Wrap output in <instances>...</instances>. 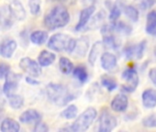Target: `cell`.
<instances>
[{"instance_id":"cell-1","label":"cell","mask_w":156,"mask_h":132,"mask_svg":"<svg viewBox=\"0 0 156 132\" xmlns=\"http://www.w3.org/2000/svg\"><path fill=\"white\" fill-rule=\"evenodd\" d=\"M70 21V14L63 6H56L52 8L44 17L43 24L49 30H55L65 27Z\"/></svg>"},{"instance_id":"cell-2","label":"cell","mask_w":156,"mask_h":132,"mask_svg":"<svg viewBox=\"0 0 156 132\" xmlns=\"http://www.w3.org/2000/svg\"><path fill=\"white\" fill-rule=\"evenodd\" d=\"M46 92L49 99L58 106H63L76 97L70 93L68 87L61 84H49L46 87Z\"/></svg>"},{"instance_id":"cell-3","label":"cell","mask_w":156,"mask_h":132,"mask_svg":"<svg viewBox=\"0 0 156 132\" xmlns=\"http://www.w3.org/2000/svg\"><path fill=\"white\" fill-rule=\"evenodd\" d=\"M98 116V112L94 107L87 108L71 126V130L74 132H84L87 130Z\"/></svg>"},{"instance_id":"cell-4","label":"cell","mask_w":156,"mask_h":132,"mask_svg":"<svg viewBox=\"0 0 156 132\" xmlns=\"http://www.w3.org/2000/svg\"><path fill=\"white\" fill-rule=\"evenodd\" d=\"M71 39L72 38L68 35H65L62 33H56L50 38L47 46L51 50H54L57 52L66 51Z\"/></svg>"},{"instance_id":"cell-5","label":"cell","mask_w":156,"mask_h":132,"mask_svg":"<svg viewBox=\"0 0 156 132\" xmlns=\"http://www.w3.org/2000/svg\"><path fill=\"white\" fill-rule=\"evenodd\" d=\"M122 79L124 80V84L122 85V89L128 93H131L135 91L139 85V75L137 74V71L133 67H129L126 69L122 75Z\"/></svg>"},{"instance_id":"cell-6","label":"cell","mask_w":156,"mask_h":132,"mask_svg":"<svg viewBox=\"0 0 156 132\" xmlns=\"http://www.w3.org/2000/svg\"><path fill=\"white\" fill-rule=\"evenodd\" d=\"M20 67L30 76L38 77L41 75V66L30 57H24L20 61Z\"/></svg>"},{"instance_id":"cell-7","label":"cell","mask_w":156,"mask_h":132,"mask_svg":"<svg viewBox=\"0 0 156 132\" xmlns=\"http://www.w3.org/2000/svg\"><path fill=\"white\" fill-rule=\"evenodd\" d=\"M117 118L107 109L103 110L99 117V132H110L117 127Z\"/></svg>"},{"instance_id":"cell-8","label":"cell","mask_w":156,"mask_h":132,"mask_svg":"<svg viewBox=\"0 0 156 132\" xmlns=\"http://www.w3.org/2000/svg\"><path fill=\"white\" fill-rule=\"evenodd\" d=\"M20 78H21L20 75L13 74L11 72H9L7 75L6 82L3 85V92L7 96H10L12 94H15V91L18 88V85H19Z\"/></svg>"},{"instance_id":"cell-9","label":"cell","mask_w":156,"mask_h":132,"mask_svg":"<svg viewBox=\"0 0 156 132\" xmlns=\"http://www.w3.org/2000/svg\"><path fill=\"white\" fill-rule=\"evenodd\" d=\"M89 39L86 36L80 37L79 39L75 40V46L72 52L74 56L78 58H83L87 55L89 49Z\"/></svg>"},{"instance_id":"cell-10","label":"cell","mask_w":156,"mask_h":132,"mask_svg":"<svg viewBox=\"0 0 156 132\" xmlns=\"http://www.w3.org/2000/svg\"><path fill=\"white\" fill-rule=\"evenodd\" d=\"M146 47V40H142L137 45L134 46H129L124 50V54L126 58L131 59V58H136L137 60H140L142 58L144 54Z\"/></svg>"},{"instance_id":"cell-11","label":"cell","mask_w":156,"mask_h":132,"mask_svg":"<svg viewBox=\"0 0 156 132\" xmlns=\"http://www.w3.org/2000/svg\"><path fill=\"white\" fill-rule=\"evenodd\" d=\"M9 10L11 12L13 19L19 21L24 20L26 19L27 13H26L24 6L22 5L20 1H19V0H12L10 4L9 5Z\"/></svg>"},{"instance_id":"cell-12","label":"cell","mask_w":156,"mask_h":132,"mask_svg":"<svg viewBox=\"0 0 156 132\" xmlns=\"http://www.w3.org/2000/svg\"><path fill=\"white\" fill-rule=\"evenodd\" d=\"M95 11H96L95 6H91V7H87V8H85V9L80 12L79 20H78V23H77V25L75 26V30H76V31H80V30H84V28L87 26V22H88L89 19H91V17H92V15L94 14Z\"/></svg>"},{"instance_id":"cell-13","label":"cell","mask_w":156,"mask_h":132,"mask_svg":"<svg viewBox=\"0 0 156 132\" xmlns=\"http://www.w3.org/2000/svg\"><path fill=\"white\" fill-rule=\"evenodd\" d=\"M128 106H129L128 96L123 94L117 95L110 103V106L112 110L115 112H124L128 108Z\"/></svg>"},{"instance_id":"cell-14","label":"cell","mask_w":156,"mask_h":132,"mask_svg":"<svg viewBox=\"0 0 156 132\" xmlns=\"http://www.w3.org/2000/svg\"><path fill=\"white\" fill-rule=\"evenodd\" d=\"M13 24V17L8 5L0 7V27L8 30Z\"/></svg>"},{"instance_id":"cell-15","label":"cell","mask_w":156,"mask_h":132,"mask_svg":"<svg viewBox=\"0 0 156 132\" xmlns=\"http://www.w3.org/2000/svg\"><path fill=\"white\" fill-rule=\"evenodd\" d=\"M101 66L102 68L106 71H112L116 68L117 63H118V60L117 57L111 53V52H104L101 54Z\"/></svg>"},{"instance_id":"cell-16","label":"cell","mask_w":156,"mask_h":132,"mask_svg":"<svg viewBox=\"0 0 156 132\" xmlns=\"http://www.w3.org/2000/svg\"><path fill=\"white\" fill-rule=\"evenodd\" d=\"M17 42L14 40H5L0 44V55L7 59L11 58L17 49Z\"/></svg>"},{"instance_id":"cell-17","label":"cell","mask_w":156,"mask_h":132,"mask_svg":"<svg viewBox=\"0 0 156 132\" xmlns=\"http://www.w3.org/2000/svg\"><path fill=\"white\" fill-rule=\"evenodd\" d=\"M142 104L146 108H154L156 106V91L154 89H146L141 96Z\"/></svg>"},{"instance_id":"cell-18","label":"cell","mask_w":156,"mask_h":132,"mask_svg":"<svg viewBox=\"0 0 156 132\" xmlns=\"http://www.w3.org/2000/svg\"><path fill=\"white\" fill-rule=\"evenodd\" d=\"M104 48H105V46L102 41H97L93 44V46L89 51V54H88V61L92 66L95 65L97 60L101 55Z\"/></svg>"},{"instance_id":"cell-19","label":"cell","mask_w":156,"mask_h":132,"mask_svg":"<svg viewBox=\"0 0 156 132\" xmlns=\"http://www.w3.org/2000/svg\"><path fill=\"white\" fill-rule=\"evenodd\" d=\"M41 114L35 110V109H28L24 111L20 116V121L24 124L31 123V122H37L41 120Z\"/></svg>"},{"instance_id":"cell-20","label":"cell","mask_w":156,"mask_h":132,"mask_svg":"<svg viewBox=\"0 0 156 132\" xmlns=\"http://www.w3.org/2000/svg\"><path fill=\"white\" fill-rule=\"evenodd\" d=\"M56 56L54 53L47 50H43L41 51V53L38 56V62L41 67H47V66H50L51 63L54 62Z\"/></svg>"},{"instance_id":"cell-21","label":"cell","mask_w":156,"mask_h":132,"mask_svg":"<svg viewBox=\"0 0 156 132\" xmlns=\"http://www.w3.org/2000/svg\"><path fill=\"white\" fill-rule=\"evenodd\" d=\"M106 18V13L103 10H100L98 13H97L93 18L91 17V19H89L90 21L87 22V26L84 29L87 30H97L98 28L101 27L102 23L104 22Z\"/></svg>"},{"instance_id":"cell-22","label":"cell","mask_w":156,"mask_h":132,"mask_svg":"<svg viewBox=\"0 0 156 132\" xmlns=\"http://www.w3.org/2000/svg\"><path fill=\"white\" fill-rule=\"evenodd\" d=\"M20 129V125L18 121L12 119V118H5L1 126H0V130L3 132H19Z\"/></svg>"},{"instance_id":"cell-23","label":"cell","mask_w":156,"mask_h":132,"mask_svg":"<svg viewBox=\"0 0 156 132\" xmlns=\"http://www.w3.org/2000/svg\"><path fill=\"white\" fill-rule=\"evenodd\" d=\"M30 40L35 45H43L48 40V33L44 30H35L30 34Z\"/></svg>"},{"instance_id":"cell-24","label":"cell","mask_w":156,"mask_h":132,"mask_svg":"<svg viewBox=\"0 0 156 132\" xmlns=\"http://www.w3.org/2000/svg\"><path fill=\"white\" fill-rule=\"evenodd\" d=\"M146 32L148 34L156 36V10H151L147 16Z\"/></svg>"},{"instance_id":"cell-25","label":"cell","mask_w":156,"mask_h":132,"mask_svg":"<svg viewBox=\"0 0 156 132\" xmlns=\"http://www.w3.org/2000/svg\"><path fill=\"white\" fill-rule=\"evenodd\" d=\"M73 75L81 84H85L88 80V74L84 65H78L76 67H73Z\"/></svg>"},{"instance_id":"cell-26","label":"cell","mask_w":156,"mask_h":132,"mask_svg":"<svg viewBox=\"0 0 156 132\" xmlns=\"http://www.w3.org/2000/svg\"><path fill=\"white\" fill-rule=\"evenodd\" d=\"M59 67L62 74L69 75L73 72L74 66L69 59H67L65 57H61L59 60Z\"/></svg>"},{"instance_id":"cell-27","label":"cell","mask_w":156,"mask_h":132,"mask_svg":"<svg viewBox=\"0 0 156 132\" xmlns=\"http://www.w3.org/2000/svg\"><path fill=\"white\" fill-rule=\"evenodd\" d=\"M8 98H9V106L13 109H20L24 105V98L21 96H20V95L12 94V95L9 96Z\"/></svg>"},{"instance_id":"cell-28","label":"cell","mask_w":156,"mask_h":132,"mask_svg":"<svg viewBox=\"0 0 156 132\" xmlns=\"http://www.w3.org/2000/svg\"><path fill=\"white\" fill-rule=\"evenodd\" d=\"M112 26H113L114 32L116 31V32H119V33H121V34H124V35H129L131 32L130 26H129L128 24H126L123 21L112 22Z\"/></svg>"},{"instance_id":"cell-29","label":"cell","mask_w":156,"mask_h":132,"mask_svg":"<svg viewBox=\"0 0 156 132\" xmlns=\"http://www.w3.org/2000/svg\"><path fill=\"white\" fill-rule=\"evenodd\" d=\"M103 44L105 47L109 48V49H113L116 50L119 48V43L118 42L117 39L115 38V36L112 34H108V35H104L103 36Z\"/></svg>"},{"instance_id":"cell-30","label":"cell","mask_w":156,"mask_h":132,"mask_svg":"<svg viewBox=\"0 0 156 132\" xmlns=\"http://www.w3.org/2000/svg\"><path fill=\"white\" fill-rule=\"evenodd\" d=\"M78 108L75 105H69L61 113V116L65 119H73L77 116Z\"/></svg>"},{"instance_id":"cell-31","label":"cell","mask_w":156,"mask_h":132,"mask_svg":"<svg viewBox=\"0 0 156 132\" xmlns=\"http://www.w3.org/2000/svg\"><path fill=\"white\" fill-rule=\"evenodd\" d=\"M123 11L125 15L132 21V22H137L139 19V11L138 9L133 7V6H125L123 9Z\"/></svg>"},{"instance_id":"cell-32","label":"cell","mask_w":156,"mask_h":132,"mask_svg":"<svg viewBox=\"0 0 156 132\" xmlns=\"http://www.w3.org/2000/svg\"><path fill=\"white\" fill-rule=\"evenodd\" d=\"M101 84L109 92L114 91L118 86L117 82L113 78H111V77H109L108 75H104V76L101 77Z\"/></svg>"},{"instance_id":"cell-33","label":"cell","mask_w":156,"mask_h":132,"mask_svg":"<svg viewBox=\"0 0 156 132\" xmlns=\"http://www.w3.org/2000/svg\"><path fill=\"white\" fill-rule=\"evenodd\" d=\"M41 0H29L30 11L33 16H38L41 13Z\"/></svg>"},{"instance_id":"cell-34","label":"cell","mask_w":156,"mask_h":132,"mask_svg":"<svg viewBox=\"0 0 156 132\" xmlns=\"http://www.w3.org/2000/svg\"><path fill=\"white\" fill-rule=\"evenodd\" d=\"M134 3L137 6V8H139L140 9L146 10L151 8L155 4V1L154 0H135Z\"/></svg>"},{"instance_id":"cell-35","label":"cell","mask_w":156,"mask_h":132,"mask_svg":"<svg viewBox=\"0 0 156 132\" xmlns=\"http://www.w3.org/2000/svg\"><path fill=\"white\" fill-rule=\"evenodd\" d=\"M142 125L149 128L156 127V114H151L144 117L142 120Z\"/></svg>"},{"instance_id":"cell-36","label":"cell","mask_w":156,"mask_h":132,"mask_svg":"<svg viewBox=\"0 0 156 132\" xmlns=\"http://www.w3.org/2000/svg\"><path fill=\"white\" fill-rule=\"evenodd\" d=\"M121 14V9L118 5H115L112 7V9H110V13H109V20L111 22H115L119 19V18L120 17Z\"/></svg>"},{"instance_id":"cell-37","label":"cell","mask_w":156,"mask_h":132,"mask_svg":"<svg viewBox=\"0 0 156 132\" xmlns=\"http://www.w3.org/2000/svg\"><path fill=\"white\" fill-rule=\"evenodd\" d=\"M10 72V66L6 62H0V79L6 78L7 75Z\"/></svg>"},{"instance_id":"cell-38","label":"cell","mask_w":156,"mask_h":132,"mask_svg":"<svg viewBox=\"0 0 156 132\" xmlns=\"http://www.w3.org/2000/svg\"><path fill=\"white\" fill-rule=\"evenodd\" d=\"M33 130H34L35 132H47V131L49 130V128H48L46 123L42 122L41 119V120H39V121L36 122Z\"/></svg>"},{"instance_id":"cell-39","label":"cell","mask_w":156,"mask_h":132,"mask_svg":"<svg viewBox=\"0 0 156 132\" xmlns=\"http://www.w3.org/2000/svg\"><path fill=\"white\" fill-rule=\"evenodd\" d=\"M149 78L151 81V83L156 85V67L151 68L149 72Z\"/></svg>"},{"instance_id":"cell-40","label":"cell","mask_w":156,"mask_h":132,"mask_svg":"<svg viewBox=\"0 0 156 132\" xmlns=\"http://www.w3.org/2000/svg\"><path fill=\"white\" fill-rule=\"evenodd\" d=\"M25 80H26V82H27L28 84H30V85H40V82H38V81H36L35 79H33L32 76H27V77L25 78Z\"/></svg>"},{"instance_id":"cell-41","label":"cell","mask_w":156,"mask_h":132,"mask_svg":"<svg viewBox=\"0 0 156 132\" xmlns=\"http://www.w3.org/2000/svg\"><path fill=\"white\" fill-rule=\"evenodd\" d=\"M83 1V5L87 8V7H91V6H95L96 0H82Z\"/></svg>"},{"instance_id":"cell-42","label":"cell","mask_w":156,"mask_h":132,"mask_svg":"<svg viewBox=\"0 0 156 132\" xmlns=\"http://www.w3.org/2000/svg\"><path fill=\"white\" fill-rule=\"evenodd\" d=\"M57 1H59V2H61V3H62V4H67V5H69V4L74 3V2H75V0H57Z\"/></svg>"},{"instance_id":"cell-43","label":"cell","mask_w":156,"mask_h":132,"mask_svg":"<svg viewBox=\"0 0 156 132\" xmlns=\"http://www.w3.org/2000/svg\"><path fill=\"white\" fill-rule=\"evenodd\" d=\"M154 54H155V56H156V47H155V49H154Z\"/></svg>"}]
</instances>
